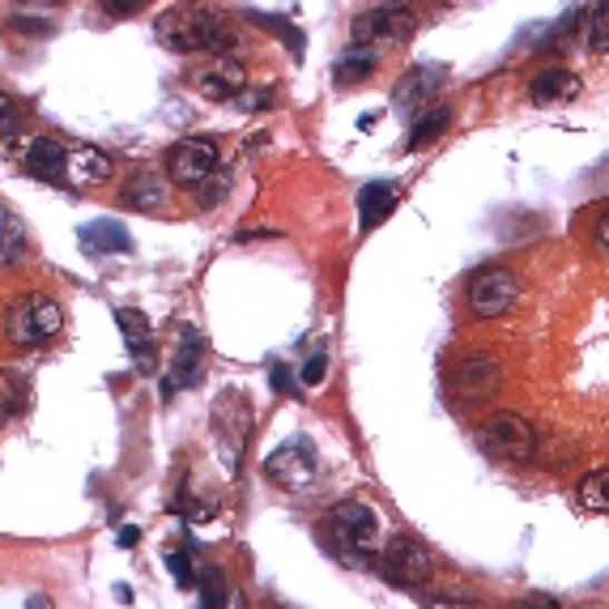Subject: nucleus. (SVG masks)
I'll list each match as a JSON object with an SVG mask.
<instances>
[{
    "label": "nucleus",
    "mask_w": 609,
    "mask_h": 609,
    "mask_svg": "<svg viewBox=\"0 0 609 609\" xmlns=\"http://www.w3.org/2000/svg\"><path fill=\"white\" fill-rule=\"evenodd\" d=\"M154 39L167 51H230L239 56V39L226 22L218 4H205V0H184V4H171L154 18Z\"/></svg>",
    "instance_id": "f257e3e1"
},
{
    "label": "nucleus",
    "mask_w": 609,
    "mask_h": 609,
    "mask_svg": "<svg viewBox=\"0 0 609 609\" xmlns=\"http://www.w3.org/2000/svg\"><path fill=\"white\" fill-rule=\"evenodd\" d=\"M60 333H65V307L51 294L30 291L4 307V342L18 345V350L48 345Z\"/></svg>",
    "instance_id": "f03ea898"
},
{
    "label": "nucleus",
    "mask_w": 609,
    "mask_h": 609,
    "mask_svg": "<svg viewBox=\"0 0 609 609\" xmlns=\"http://www.w3.org/2000/svg\"><path fill=\"white\" fill-rule=\"evenodd\" d=\"M478 448L494 461H529L537 452V431L524 414L499 410L478 426Z\"/></svg>",
    "instance_id": "7ed1b4c3"
},
{
    "label": "nucleus",
    "mask_w": 609,
    "mask_h": 609,
    "mask_svg": "<svg viewBox=\"0 0 609 609\" xmlns=\"http://www.w3.org/2000/svg\"><path fill=\"white\" fill-rule=\"evenodd\" d=\"M464 303L478 320H499L508 316L520 303V277L508 265H487L478 268L464 286Z\"/></svg>",
    "instance_id": "20e7f679"
},
{
    "label": "nucleus",
    "mask_w": 609,
    "mask_h": 609,
    "mask_svg": "<svg viewBox=\"0 0 609 609\" xmlns=\"http://www.w3.org/2000/svg\"><path fill=\"white\" fill-rule=\"evenodd\" d=\"M499 389H503V366H499L494 354L469 350V354L456 358V366H452V392H456L461 401L482 405V401H490Z\"/></svg>",
    "instance_id": "39448f33"
},
{
    "label": "nucleus",
    "mask_w": 609,
    "mask_h": 609,
    "mask_svg": "<svg viewBox=\"0 0 609 609\" xmlns=\"http://www.w3.org/2000/svg\"><path fill=\"white\" fill-rule=\"evenodd\" d=\"M418 18L405 9V0H389V4H375L354 18V43H405L414 39Z\"/></svg>",
    "instance_id": "423d86ee"
},
{
    "label": "nucleus",
    "mask_w": 609,
    "mask_h": 609,
    "mask_svg": "<svg viewBox=\"0 0 609 609\" xmlns=\"http://www.w3.org/2000/svg\"><path fill=\"white\" fill-rule=\"evenodd\" d=\"M214 171H218V141L214 137H184L167 154V179H171L175 188L193 193L196 184L209 179Z\"/></svg>",
    "instance_id": "0eeeda50"
},
{
    "label": "nucleus",
    "mask_w": 609,
    "mask_h": 609,
    "mask_svg": "<svg viewBox=\"0 0 609 609\" xmlns=\"http://www.w3.org/2000/svg\"><path fill=\"white\" fill-rule=\"evenodd\" d=\"M328 529L337 537V546H342L345 554H375V546H380V515L371 512L366 503H337L333 512H328Z\"/></svg>",
    "instance_id": "6e6552de"
},
{
    "label": "nucleus",
    "mask_w": 609,
    "mask_h": 609,
    "mask_svg": "<svg viewBox=\"0 0 609 609\" xmlns=\"http://www.w3.org/2000/svg\"><path fill=\"white\" fill-rule=\"evenodd\" d=\"M443 86H448V65H439V60L410 65L405 73L396 77V86H392V107L405 111V116H418L422 107L435 102Z\"/></svg>",
    "instance_id": "1a4fd4ad"
},
{
    "label": "nucleus",
    "mask_w": 609,
    "mask_h": 609,
    "mask_svg": "<svg viewBox=\"0 0 609 609\" xmlns=\"http://www.w3.org/2000/svg\"><path fill=\"white\" fill-rule=\"evenodd\" d=\"M265 473L282 490H294V494H298V490H307L320 478L316 448H312L307 439H291V443H282V448H277V452L265 461Z\"/></svg>",
    "instance_id": "9d476101"
},
{
    "label": "nucleus",
    "mask_w": 609,
    "mask_h": 609,
    "mask_svg": "<svg viewBox=\"0 0 609 609\" xmlns=\"http://www.w3.org/2000/svg\"><path fill=\"white\" fill-rule=\"evenodd\" d=\"M188 77H193V86L209 98V102H235V98L252 86V81H247V69L239 65V56H230V51H214V60L193 69Z\"/></svg>",
    "instance_id": "9b49d317"
},
{
    "label": "nucleus",
    "mask_w": 609,
    "mask_h": 609,
    "mask_svg": "<svg viewBox=\"0 0 609 609\" xmlns=\"http://www.w3.org/2000/svg\"><path fill=\"white\" fill-rule=\"evenodd\" d=\"M431 571H435V562H431V554H426L422 541H414V537H396V541H389V550H384V576H389L396 588L426 585Z\"/></svg>",
    "instance_id": "f8f14e48"
},
{
    "label": "nucleus",
    "mask_w": 609,
    "mask_h": 609,
    "mask_svg": "<svg viewBox=\"0 0 609 609\" xmlns=\"http://www.w3.org/2000/svg\"><path fill=\"white\" fill-rule=\"evenodd\" d=\"M205 354H209V345L200 337V328L184 324V328H179V345H175V363H171V371H167V389H163V396L200 384V375H205Z\"/></svg>",
    "instance_id": "ddd939ff"
},
{
    "label": "nucleus",
    "mask_w": 609,
    "mask_h": 609,
    "mask_svg": "<svg viewBox=\"0 0 609 609\" xmlns=\"http://www.w3.org/2000/svg\"><path fill=\"white\" fill-rule=\"evenodd\" d=\"M116 163L111 154L98 146H65V184L73 188H95L102 179H111Z\"/></svg>",
    "instance_id": "4468645a"
},
{
    "label": "nucleus",
    "mask_w": 609,
    "mask_h": 609,
    "mask_svg": "<svg viewBox=\"0 0 609 609\" xmlns=\"http://www.w3.org/2000/svg\"><path fill=\"white\" fill-rule=\"evenodd\" d=\"M124 209H137V214H158V209H167V200H171V179L158 171H132L128 175V184H124Z\"/></svg>",
    "instance_id": "2eb2a0df"
},
{
    "label": "nucleus",
    "mask_w": 609,
    "mask_h": 609,
    "mask_svg": "<svg viewBox=\"0 0 609 609\" xmlns=\"http://www.w3.org/2000/svg\"><path fill=\"white\" fill-rule=\"evenodd\" d=\"M77 239H81V252H90V256H128L132 252V230L120 218L86 222L77 230Z\"/></svg>",
    "instance_id": "dca6fc26"
},
{
    "label": "nucleus",
    "mask_w": 609,
    "mask_h": 609,
    "mask_svg": "<svg viewBox=\"0 0 609 609\" xmlns=\"http://www.w3.org/2000/svg\"><path fill=\"white\" fill-rule=\"evenodd\" d=\"M354 209H358V235H371L375 226H384L396 209V184L392 179H371L354 196Z\"/></svg>",
    "instance_id": "f3484780"
},
{
    "label": "nucleus",
    "mask_w": 609,
    "mask_h": 609,
    "mask_svg": "<svg viewBox=\"0 0 609 609\" xmlns=\"http://www.w3.org/2000/svg\"><path fill=\"white\" fill-rule=\"evenodd\" d=\"M22 171L48 184H65V141L56 137H30L22 149Z\"/></svg>",
    "instance_id": "a211bd4d"
},
{
    "label": "nucleus",
    "mask_w": 609,
    "mask_h": 609,
    "mask_svg": "<svg viewBox=\"0 0 609 609\" xmlns=\"http://www.w3.org/2000/svg\"><path fill=\"white\" fill-rule=\"evenodd\" d=\"M576 95H580V77L571 73V69H562V65H546V69H537L529 77V98H533L537 107L571 102Z\"/></svg>",
    "instance_id": "6ab92c4d"
},
{
    "label": "nucleus",
    "mask_w": 609,
    "mask_h": 609,
    "mask_svg": "<svg viewBox=\"0 0 609 609\" xmlns=\"http://www.w3.org/2000/svg\"><path fill=\"white\" fill-rule=\"evenodd\" d=\"M452 120H456V107L452 102H431V107H422L414 116V124H410V137H405V154H414V149H431L452 128Z\"/></svg>",
    "instance_id": "aec40b11"
},
{
    "label": "nucleus",
    "mask_w": 609,
    "mask_h": 609,
    "mask_svg": "<svg viewBox=\"0 0 609 609\" xmlns=\"http://www.w3.org/2000/svg\"><path fill=\"white\" fill-rule=\"evenodd\" d=\"M116 324H120L124 342H128V354H132V363L141 366V371H154V337H149V320L141 312H132V307H120L116 312Z\"/></svg>",
    "instance_id": "412c9836"
},
{
    "label": "nucleus",
    "mask_w": 609,
    "mask_h": 609,
    "mask_svg": "<svg viewBox=\"0 0 609 609\" xmlns=\"http://www.w3.org/2000/svg\"><path fill=\"white\" fill-rule=\"evenodd\" d=\"M375 69H380V48L350 43V48L337 56V65H333V81H337V86H358V81H366Z\"/></svg>",
    "instance_id": "4be33fe9"
},
{
    "label": "nucleus",
    "mask_w": 609,
    "mask_h": 609,
    "mask_svg": "<svg viewBox=\"0 0 609 609\" xmlns=\"http://www.w3.org/2000/svg\"><path fill=\"white\" fill-rule=\"evenodd\" d=\"M244 22L261 26V30H268L273 39H282V48L291 51L294 65L303 60V43H307V35H303V26L298 22L282 18V13H265V9H244Z\"/></svg>",
    "instance_id": "5701e85b"
},
{
    "label": "nucleus",
    "mask_w": 609,
    "mask_h": 609,
    "mask_svg": "<svg viewBox=\"0 0 609 609\" xmlns=\"http://www.w3.org/2000/svg\"><path fill=\"white\" fill-rule=\"evenodd\" d=\"M26 252V226L22 218L13 214V209H4L0 205V265H13V261H22Z\"/></svg>",
    "instance_id": "b1692460"
},
{
    "label": "nucleus",
    "mask_w": 609,
    "mask_h": 609,
    "mask_svg": "<svg viewBox=\"0 0 609 609\" xmlns=\"http://www.w3.org/2000/svg\"><path fill=\"white\" fill-rule=\"evenodd\" d=\"M576 494H580V503H585L588 512L609 515V469H592V473H585L580 487H576Z\"/></svg>",
    "instance_id": "393cba45"
},
{
    "label": "nucleus",
    "mask_w": 609,
    "mask_h": 609,
    "mask_svg": "<svg viewBox=\"0 0 609 609\" xmlns=\"http://www.w3.org/2000/svg\"><path fill=\"white\" fill-rule=\"evenodd\" d=\"M26 410V380L18 371L0 366V422L4 418H18Z\"/></svg>",
    "instance_id": "a878e982"
},
{
    "label": "nucleus",
    "mask_w": 609,
    "mask_h": 609,
    "mask_svg": "<svg viewBox=\"0 0 609 609\" xmlns=\"http://www.w3.org/2000/svg\"><path fill=\"white\" fill-rule=\"evenodd\" d=\"M226 597H230V588H226L222 567H209L205 580H200V609H222L226 606Z\"/></svg>",
    "instance_id": "bb28decb"
},
{
    "label": "nucleus",
    "mask_w": 609,
    "mask_h": 609,
    "mask_svg": "<svg viewBox=\"0 0 609 609\" xmlns=\"http://www.w3.org/2000/svg\"><path fill=\"white\" fill-rule=\"evenodd\" d=\"M588 48L597 51V56L609 51V0H601L592 9V18H588Z\"/></svg>",
    "instance_id": "cd10ccee"
},
{
    "label": "nucleus",
    "mask_w": 609,
    "mask_h": 609,
    "mask_svg": "<svg viewBox=\"0 0 609 609\" xmlns=\"http://www.w3.org/2000/svg\"><path fill=\"white\" fill-rule=\"evenodd\" d=\"M193 193H196V205H200V209H214V205H222V196L230 193V175L214 171L209 179H200Z\"/></svg>",
    "instance_id": "c85d7f7f"
},
{
    "label": "nucleus",
    "mask_w": 609,
    "mask_h": 609,
    "mask_svg": "<svg viewBox=\"0 0 609 609\" xmlns=\"http://www.w3.org/2000/svg\"><path fill=\"white\" fill-rule=\"evenodd\" d=\"M22 120H26L22 102L0 90V137H18V132H22Z\"/></svg>",
    "instance_id": "c756f323"
},
{
    "label": "nucleus",
    "mask_w": 609,
    "mask_h": 609,
    "mask_svg": "<svg viewBox=\"0 0 609 609\" xmlns=\"http://www.w3.org/2000/svg\"><path fill=\"white\" fill-rule=\"evenodd\" d=\"M324 375H328V354H324V350H312V358H307L303 371H298V384L316 389V384H324Z\"/></svg>",
    "instance_id": "7c9ffc66"
},
{
    "label": "nucleus",
    "mask_w": 609,
    "mask_h": 609,
    "mask_svg": "<svg viewBox=\"0 0 609 609\" xmlns=\"http://www.w3.org/2000/svg\"><path fill=\"white\" fill-rule=\"evenodd\" d=\"M167 567H171V576H175V585L179 588H193V559H188V550H171L167 554Z\"/></svg>",
    "instance_id": "2f4dec72"
},
{
    "label": "nucleus",
    "mask_w": 609,
    "mask_h": 609,
    "mask_svg": "<svg viewBox=\"0 0 609 609\" xmlns=\"http://www.w3.org/2000/svg\"><path fill=\"white\" fill-rule=\"evenodd\" d=\"M268 384H273V392H282V396H298V389H294L291 366H282V363L268 366Z\"/></svg>",
    "instance_id": "473e14b6"
},
{
    "label": "nucleus",
    "mask_w": 609,
    "mask_h": 609,
    "mask_svg": "<svg viewBox=\"0 0 609 609\" xmlns=\"http://www.w3.org/2000/svg\"><path fill=\"white\" fill-rule=\"evenodd\" d=\"M508 609H559V601H554L550 592H524V597H515Z\"/></svg>",
    "instance_id": "72a5a7b5"
},
{
    "label": "nucleus",
    "mask_w": 609,
    "mask_h": 609,
    "mask_svg": "<svg viewBox=\"0 0 609 609\" xmlns=\"http://www.w3.org/2000/svg\"><path fill=\"white\" fill-rule=\"evenodd\" d=\"M592 244H597V252L601 256H609V205L597 214V226H592Z\"/></svg>",
    "instance_id": "f704fd0d"
},
{
    "label": "nucleus",
    "mask_w": 609,
    "mask_h": 609,
    "mask_svg": "<svg viewBox=\"0 0 609 609\" xmlns=\"http://www.w3.org/2000/svg\"><path fill=\"white\" fill-rule=\"evenodd\" d=\"M13 30H26V35H51L56 26L48 18H13Z\"/></svg>",
    "instance_id": "c9c22d12"
},
{
    "label": "nucleus",
    "mask_w": 609,
    "mask_h": 609,
    "mask_svg": "<svg viewBox=\"0 0 609 609\" xmlns=\"http://www.w3.org/2000/svg\"><path fill=\"white\" fill-rule=\"evenodd\" d=\"M111 13H120V18H128V13H137V9H146L149 0H102Z\"/></svg>",
    "instance_id": "e433bc0d"
},
{
    "label": "nucleus",
    "mask_w": 609,
    "mask_h": 609,
    "mask_svg": "<svg viewBox=\"0 0 609 609\" xmlns=\"http://www.w3.org/2000/svg\"><path fill=\"white\" fill-rule=\"evenodd\" d=\"M137 537H141L137 529H120V546L124 550H128V546H137Z\"/></svg>",
    "instance_id": "4c0bfd02"
},
{
    "label": "nucleus",
    "mask_w": 609,
    "mask_h": 609,
    "mask_svg": "<svg viewBox=\"0 0 609 609\" xmlns=\"http://www.w3.org/2000/svg\"><path fill=\"white\" fill-rule=\"evenodd\" d=\"M26 9H51V4H60V0H18Z\"/></svg>",
    "instance_id": "58836bf2"
},
{
    "label": "nucleus",
    "mask_w": 609,
    "mask_h": 609,
    "mask_svg": "<svg viewBox=\"0 0 609 609\" xmlns=\"http://www.w3.org/2000/svg\"><path fill=\"white\" fill-rule=\"evenodd\" d=\"M431 609H469V606H431Z\"/></svg>",
    "instance_id": "ea45409f"
}]
</instances>
